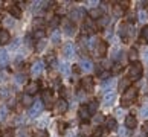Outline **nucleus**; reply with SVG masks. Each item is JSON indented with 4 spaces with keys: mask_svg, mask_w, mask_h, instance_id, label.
Listing matches in <instances>:
<instances>
[{
    "mask_svg": "<svg viewBox=\"0 0 148 137\" xmlns=\"http://www.w3.org/2000/svg\"><path fill=\"white\" fill-rule=\"evenodd\" d=\"M136 95H138V90L130 87L128 90H125L122 93V97H121V105L122 107H128L130 104H133L134 99H136Z\"/></svg>",
    "mask_w": 148,
    "mask_h": 137,
    "instance_id": "nucleus-1",
    "label": "nucleus"
},
{
    "mask_svg": "<svg viewBox=\"0 0 148 137\" xmlns=\"http://www.w3.org/2000/svg\"><path fill=\"white\" fill-rule=\"evenodd\" d=\"M142 72H144V69H142V64L138 63V61H134L133 64L130 65V69H128V78L130 79H140V76H142Z\"/></svg>",
    "mask_w": 148,
    "mask_h": 137,
    "instance_id": "nucleus-2",
    "label": "nucleus"
},
{
    "mask_svg": "<svg viewBox=\"0 0 148 137\" xmlns=\"http://www.w3.org/2000/svg\"><path fill=\"white\" fill-rule=\"evenodd\" d=\"M43 108H45V105H43V102H41V101L34 102V104H32V107H31V110H29V116H31V117L38 116V114L43 111Z\"/></svg>",
    "mask_w": 148,
    "mask_h": 137,
    "instance_id": "nucleus-3",
    "label": "nucleus"
},
{
    "mask_svg": "<svg viewBox=\"0 0 148 137\" xmlns=\"http://www.w3.org/2000/svg\"><path fill=\"white\" fill-rule=\"evenodd\" d=\"M38 90H40V84H38L37 81H31V82H28V84H26V87H25L26 95H29V96L35 95Z\"/></svg>",
    "mask_w": 148,
    "mask_h": 137,
    "instance_id": "nucleus-4",
    "label": "nucleus"
},
{
    "mask_svg": "<svg viewBox=\"0 0 148 137\" xmlns=\"http://www.w3.org/2000/svg\"><path fill=\"white\" fill-rule=\"evenodd\" d=\"M84 15H86L84 8H76V9H73L72 12H70V21H72V23H75V21L84 18Z\"/></svg>",
    "mask_w": 148,
    "mask_h": 137,
    "instance_id": "nucleus-5",
    "label": "nucleus"
},
{
    "mask_svg": "<svg viewBox=\"0 0 148 137\" xmlns=\"http://www.w3.org/2000/svg\"><path fill=\"white\" fill-rule=\"evenodd\" d=\"M63 29L66 32V35H69V37H72L75 34V25L69 18H63Z\"/></svg>",
    "mask_w": 148,
    "mask_h": 137,
    "instance_id": "nucleus-6",
    "label": "nucleus"
},
{
    "mask_svg": "<svg viewBox=\"0 0 148 137\" xmlns=\"http://www.w3.org/2000/svg\"><path fill=\"white\" fill-rule=\"evenodd\" d=\"M81 87H83V90H86L87 93L93 91V78L86 76L84 79H81Z\"/></svg>",
    "mask_w": 148,
    "mask_h": 137,
    "instance_id": "nucleus-7",
    "label": "nucleus"
},
{
    "mask_svg": "<svg viewBox=\"0 0 148 137\" xmlns=\"http://www.w3.org/2000/svg\"><path fill=\"white\" fill-rule=\"evenodd\" d=\"M83 29H84V34H93V32L96 31L95 21H93L92 18H86V23L83 26Z\"/></svg>",
    "mask_w": 148,
    "mask_h": 137,
    "instance_id": "nucleus-8",
    "label": "nucleus"
},
{
    "mask_svg": "<svg viewBox=\"0 0 148 137\" xmlns=\"http://www.w3.org/2000/svg\"><path fill=\"white\" fill-rule=\"evenodd\" d=\"M106 52H107V43L106 41H99L96 44V47H95L96 57H102V55H106Z\"/></svg>",
    "mask_w": 148,
    "mask_h": 137,
    "instance_id": "nucleus-9",
    "label": "nucleus"
},
{
    "mask_svg": "<svg viewBox=\"0 0 148 137\" xmlns=\"http://www.w3.org/2000/svg\"><path fill=\"white\" fill-rule=\"evenodd\" d=\"M130 84H131V79L130 78H122V79L119 81V84H118V90L121 93H124L125 90L130 89Z\"/></svg>",
    "mask_w": 148,
    "mask_h": 137,
    "instance_id": "nucleus-10",
    "label": "nucleus"
},
{
    "mask_svg": "<svg viewBox=\"0 0 148 137\" xmlns=\"http://www.w3.org/2000/svg\"><path fill=\"white\" fill-rule=\"evenodd\" d=\"M41 70H43V63H41V61H37V63L32 64L31 73H32V76H34V78H37V76H40Z\"/></svg>",
    "mask_w": 148,
    "mask_h": 137,
    "instance_id": "nucleus-11",
    "label": "nucleus"
},
{
    "mask_svg": "<svg viewBox=\"0 0 148 137\" xmlns=\"http://www.w3.org/2000/svg\"><path fill=\"white\" fill-rule=\"evenodd\" d=\"M11 41V35H9V32L6 29H0V44L5 46V44H8V43Z\"/></svg>",
    "mask_w": 148,
    "mask_h": 137,
    "instance_id": "nucleus-12",
    "label": "nucleus"
},
{
    "mask_svg": "<svg viewBox=\"0 0 148 137\" xmlns=\"http://www.w3.org/2000/svg\"><path fill=\"white\" fill-rule=\"evenodd\" d=\"M41 102H43V105H47V107L52 104V95L49 90H45L41 93Z\"/></svg>",
    "mask_w": 148,
    "mask_h": 137,
    "instance_id": "nucleus-13",
    "label": "nucleus"
},
{
    "mask_svg": "<svg viewBox=\"0 0 148 137\" xmlns=\"http://www.w3.org/2000/svg\"><path fill=\"white\" fill-rule=\"evenodd\" d=\"M136 125H138V120H136L134 116H125V127L133 130V128H136Z\"/></svg>",
    "mask_w": 148,
    "mask_h": 137,
    "instance_id": "nucleus-14",
    "label": "nucleus"
},
{
    "mask_svg": "<svg viewBox=\"0 0 148 137\" xmlns=\"http://www.w3.org/2000/svg\"><path fill=\"white\" fill-rule=\"evenodd\" d=\"M78 114H79V117H81V119H84V120L90 119V116H92V114L89 113V110H87V107H86V105H81V107H79Z\"/></svg>",
    "mask_w": 148,
    "mask_h": 137,
    "instance_id": "nucleus-15",
    "label": "nucleus"
},
{
    "mask_svg": "<svg viewBox=\"0 0 148 137\" xmlns=\"http://www.w3.org/2000/svg\"><path fill=\"white\" fill-rule=\"evenodd\" d=\"M92 67H93V64H92L90 59H83V61H81V64H79V69L84 70V72H89V70H92Z\"/></svg>",
    "mask_w": 148,
    "mask_h": 137,
    "instance_id": "nucleus-16",
    "label": "nucleus"
},
{
    "mask_svg": "<svg viewBox=\"0 0 148 137\" xmlns=\"http://www.w3.org/2000/svg\"><path fill=\"white\" fill-rule=\"evenodd\" d=\"M63 53H64L66 58H70V57L73 55V46L70 44V43H67V44L63 47Z\"/></svg>",
    "mask_w": 148,
    "mask_h": 137,
    "instance_id": "nucleus-17",
    "label": "nucleus"
},
{
    "mask_svg": "<svg viewBox=\"0 0 148 137\" xmlns=\"http://www.w3.org/2000/svg\"><path fill=\"white\" fill-rule=\"evenodd\" d=\"M66 110H67V102H66V99H60L57 102V111L58 113H64Z\"/></svg>",
    "mask_w": 148,
    "mask_h": 137,
    "instance_id": "nucleus-18",
    "label": "nucleus"
},
{
    "mask_svg": "<svg viewBox=\"0 0 148 137\" xmlns=\"http://www.w3.org/2000/svg\"><path fill=\"white\" fill-rule=\"evenodd\" d=\"M9 12L11 15H12L14 18H20V15H21V11L18 6H15V5H12V6H9Z\"/></svg>",
    "mask_w": 148,
    "mask_h": 137,
    "instance_id": "nucleus-19",
    "label": "nucleus"
},
{
    "mask_svg": "<svg viewBox=\"0 0 148 137\" xmlns=\"http://www.w3.org/2000/svg\"><path fill=\"white\" fill-rule=\"evenodd\" d=\"M21 104H23L25 107H32L34 99H32V96H29V95H23V97H21Z\"/></svg>",
    "mask_w": 148,
    "mask_h": 137,
    "instance_id": "nucleus-20",
    "label": "nucleus"
},
{
    "mask_svg": "<svg viewBox=\"0 0 148 137\" xmlns=\"http://www.w3.org/2000/svg\"><path fill=\"white\" fill-rule=\"evenodd\" d=\"M90 17H92V20H93V18H98V20H99V18L102 17V9L93 8V9L90 11Z\"/></svg>",
    "mask_w": 148,
    "mask_h": 137,
    "instance_id": "nucleus-21",
    "label": "nucleus"
},
{
    "mask_svg": "<svg viewBox=\"0 0 148 137\" xmlns=\"http://www.w3.org/2000/svg\"><path fill=\"white\" fill-rule=\"evenodd\" d=\"M8 63V55H6V50H0V69L5 67Z\"/></svg>",
    "mask_w": 148,
    "mask_h": 137,
    "instance_id": "nucleus-22",
    "label": "nucleus"
},
{
    "mask_svg": "<svg viewBox=\"0 0 148 137\" xmlns=\"http://www.w3.org/2000/svg\"><path fill=\"white\" fill-rule=\"evenodd\" d=\"M87 110H89L90 114H95V113L98 111V102H96V101H92L89 105H87Z\"/></svg>",
    "mask_w": 148,
    "mask_h": 137,
    "instance_id": "nucleus-23",
    "label": "nucleus"
},
{
    "mask_svg": "<svg viewBox=\"0 0 148 137\" xmlns=\"http://www.w3.org/2000/svg\"><path fill=\"white\" fill-rule=\"evenodd\" d=\"M140 38H142V43H148V26H144L140 31Z\"/></svg>",
    "mask_w": 148,
    "mask_h": 137,
    "instance_id": "nucleus-24",
    "label": "nucleus"
},
{
    "mask_svg": "<svg viewBox=\"0 0 148 137\" xmlns=\"http://www.w3.org/2000/svg\"><path fill=\"white\" fill-rule=\"evenodd\" d=\"M113 101H114V93H107V95L104 96V104H106V105H110Z\"/></svg>",
    "mask_w": 148,
    "mask_h": 137,
    "instance_id": "nucleus-25",
    "label": "nucleus"
},
{
    "mask_svg": "<svg viewBox=\"0 0 148 137\" xmlns=\"http://www.w3.org/2000/svg\"><path fill=\"white\" fill-rule=\"evenodd\" d=\"M128 59L131 63H134L136 59H138V50L136 49H130V52H128Z\"/></svg>",
    "mask_w": 148,
    "mask_h": 137,
    "instance_id": "nucleus-26",
    "label": "nucleus"
},
{
    "mask_svg": "<svg viewBox=\"0 0 148 137\" xmlns=\"http://www.w3.org/2000/svg\"><path fill=\"white\" fill-rule=\"evenodd\" d=\"M107 128H108V130H112V131H113V130H116V128H118L116 120H114V119H108V120H107Z\"/></svg>",
    "mask_w": 148,
    "mask_h": 137,
    "instance_id": "nucleus-27",
    "label": "nucleus"
},
{
    "mask_svg": "<svg viewBox=\"0 0 148 137\" xmlns=\"http://www.w3.org/2000/svg\"><path fill=\"white\" fill-rule=\"evenodd\" d=\"M8 116V108L6 107H0V122H3Z\"/></svg>",
    "mask_w": 148,
    "mask_h": 137,
    "instance_id": "nucleus-28",
    "label": "nucleus"
},
{
    "mask_svg": "<svg viewBox=\"0 0 148 137\" xmlns=\"http://www.w3.org/2000/svg\"><path fill=\"white\" fill-rule=\"evenodd\" d=\"M58 25H60V18H58V17H53V18H51V23H49V29H55Z\"/></svg>",
    "mask_w": 148,
    "mask_h": 137,
    "instance_id": "nucleus-29",
    "label": "nucleus"
},
{
    "mask_svg": "<svg viewBox=\"0 0 148 137\" xmlns=\"http://www.w3.org/2000/svg\"><path fill=\"white\" fill-rule=\"evenodd\" d=\"M34 38H35V40H43V38H45V31L37 29V31L34 32Z\"/></svg>",
    "mask_w": 148,
    "mask_h": 137,
    "instance_id": "nucleus-30",
    "label": "nucleus"
},
{
    "mask_svg": "<svg viewBox=\"0 0 148 137\" xmlns=\"http://www.w3.org/2000/svg\"><path fill=\"white\" fill-rule=\"evenodd\" d=\"M108 21H110V20H108V17H104V15H102V17L98 20V26H99V27H104L106 25H108Z\"/></svg>",
    "mask_w": 148,
    "mask_h": 137,
    "instance_id": "nucleus-31",
    "label": "nucleus"
},
{
    "mask_svg": "<svg viewBox=\"0 0 148 137\" xmlns=\"http://www.w3.org/2000/svg\"><path fill=\"white\" fill-rule=\"evenodd\" d=\"M98 43H99V40H98L96 37H92L90 40H89V47H90V49H95Z\"/></svg>",
    "mask_w": 148,
    "mask_h": 137,
    "instance_id": "nucleus-32",
    "label": "nucleus"
},
{
    "mask_svg": "<svg viewBox=\"0 0 148 137\" xmlns=\"http://www.w3.org/2000/svg\"><path fill=\"white\" fill-rule=\"evenodd\" d=\"M46 59H47V63L51 65H57V59H55V55H53V53H49Z\"/></svg>",
    "mask_w": 148,
    "mask_h": 137,
    "instance_id": "nucleus-33",
    "label": "nucleus"
},
{
    "mask_svg": "<svg viewBox=\"0 0 148 137\" xmlns=\"http://www.w3.org/2000/svg\"><path fill=\"white\" fill-rule=\"evenodd\" d=\"M15 82H17V84H23V82H26V76L23 73H18L15 76Z\"/></svg>",
    "mask_w": 148,
    "mask_h": 137,
    "instance_id": "nucleus-34",
    "label": "nucleus"
},
{
    "mask_svg": "<svg viewBox=\"0 0 148 137\" xmlns=\"http://www.w3.org/2000/svg\"><path fill=\"white\" fill-rule=\"evenodd\" d=\"M121 69H122V64H121V63H116V64L113 65V69H112V73H113V75L119 73V72H121Z\"/></svg>",
    "mask_w": 148,
    "mask_h": 137,
    "instance_id": "nucleus-35",
    "label": "nucleus"
},
{
    "mask_svg": "<svg viewBox=\"0 0 148 137\" xmlns=\"http://www.w3.org/2000/svg\"><path fill=\"white\" fill-rule=\"evenodd\" d=\"M69 67H70V65L64 63V64H61V67H60V70H61V73H63V75H67V73L70 72V69H69Z\"/></svg>",
    "mask_w": 148,
    "mask_h": 137,
    "instance_id": "nucleus-36",
    "label": "nucleus"
},
{
    "mask_svg": "<svg viewBox=\"0 0 148 137\" xmlns=\"http://www.w3.org/2000/svg\"><path fill=\"white\" fill-rule=\"evenodd\" d=\"M60 40H61V37H60V32H53V34H52V41L55 43V44H58Z\"/></svg>",
    "mask_w": 148,
    "mask_h": 137,
    "instance_id": "nucleus-37",
    "label": "nucleus"
},
{
    "mask_svg": "<svg viewBox=\"0 0 148 137\" xmlns=\"http://www.w3.org/2000/svg\"><path fill=\"white\" fill-rule=\"evenodd\" d=\"M45 46H46V41L45 40H40V41H38V44H37V50L41 52L43 49H45Z\"/></svg>",
    "mask_w": 148,
    "mask_h": 137,
    "instance_id": "nucleus-38",
    "label": "nucleus"
},
{
    "mask_svg": "<svg viewBox=\"0 0 148 137\" xmlns=\"http://www.w3.org/2000/svg\"><path fill=\"white\" fill-rule=\"evenodd\" d=\"M148 18V14L145 12V11H140V12H139V20L140 21H145Z\"/></svg>",
    "mask_w": 148,
    "mask_h": 137,
    "instance_id": "nucleus-39",
    "label": "nucleus"
},
{
    "mask_svg": "<svg viewBox=\"0 0 148 137\" xmlns=\"http://www.w3.org/2000/svg\"><path fill=\"white\" fill-rule=\"evenodd\" d=\"M140 116H144V117L148 116V105H145V107L140 108Z\"/></svg>",
    "mask_w": 148,
    "mask_h": 137,
    "instance_id": "nucleus-40",
    "label": "nucleus"
},
{
    "mask_svg": "<svg viewBox=\"0 0 148 137\" xmlns=\"http://www.w3.org/2000/svg\"><path fill=\"white\" fill-rule=\"evenodd\" d=\"M2 137H14V131H12V130H6V131L2 134Z\"/></svg>",
    "mask_w": 148,
    "mask_h": 137,
    "instance_id": "nucleus-41",
    "label": "nucleus"
},
{
    "mask_svg": "<svg viewBox=\"0 0 148 137\" xmlns=\"http://www.w3.org/2000/svg\"><path fill=\"white\" fill-rule=\"evenodd\" d=\"M79 128H81V130H79V133H81V134H84V133H87V131H89L90 127H89V125H84V123H83Z\"/></svg>",
    "mask_w": 148,
    "mask_h": 137,
    "instance_id": "nucleus-42",
    "label": "nucleus"
},
{
    "mask_svg": "<svg viewBox=\"0 0 148 137\" xmlns=\"http://www.w3.org/2000/svg\"><path fill=\"white\" fill-rule=\"evenodd\" d=\"M3 23L6 25V26H12L14 25V20H11V17H6V18L3 20Z\"/></svg>",
    "mask_w": 148,
    "mask_h": 137,
    "instance_id": "nucleus-43",
    "label": "nucleus"
},
{
    "mask_svg": "<svg viewBox=\"0 0 148 137\" xmlns=\"http://www.w3.org/2000/svg\"><path fill=\"white\" fill-rule=\"evenodd\" d=\"M108 76H110V72H107V70L106 72H99V78L101 79H106V78H108Z\"/></svg>",
    "mask_w": 148,
    "mask_h": 137,
    "instance_id": "nucleus-44",
    "label": "nucleus"
},
{
    "mask_svg": "<svg viewBox=\"0 0 148 137\" xmlns=\"http://www.w3.org/2000/svg\"><path fill=\"white\" fill-rule=\"evenodd\" d=\"M35 137H49V136H47L46 131H37V133H35Z\"/></svg>",
    "mask_w": 148,
    "mask_h": 137,
    "instance_id": "nucleus-45",
    "label": "nucleus"
},
{
    "mask_svg": "<svg viewBox=\"0 0 148 137\" xmlns=\"http://www.w3.org/2000/svg\"><path fill=\"white\" fill-rule=\"evenodd\" d=\"M0 91H2V93H0V96H2V97H8V95H9V90L8 89H2Z\"/></svg>",
    "mask_w": 148,
    "mask_h": 137,
    "instance_id": "nucleus-46",
    "label": "nucleus"
},
{
    "mask_svg": "<svg viewBox=\"0 0 148 137\" xmlns=\"http://www.w3.org/2000/svg\"><path fill=\"white\" fill-rule=\"evenodd\" d=\"M102 120H104V116H102V114H98V116L95 117V122H96V123H101Z\"/></svg>",
    "mask_w": 148,
    "mask_h": 137,
    "instance_id": "nucleus-47",
    "label": "nucleus"
},
{
    "mask_svg": "<svg viewBox=\"0 0 148 137\" xmlns=\"http://www.w3.org/2000/svg\"><path fill=\"white\" fill-rule=\"evenodd\" d=\"M114 14H116V15H118V17H119V15H121V14H122V9H121L119 6H116V8H114Z\"/></svg>",
    "mask_w": 148,
    "mask_h": 137,
    "instance_id": "nucleus-48",
    "label": "nucleus"
},
{
    "mask_svg": "<svg viewBox=\"0 0 148 137\" xmlns=\"http://www.w3.org/2000/svg\"><path fill=\"white\" fill-rule=\"evenodd\" d=\"M72 70H73V72H75V73H79V72H81V69H79V65H73V67H72Z\"/></svg>",
    "mask_w": 148,
    "mask_h": 137,
    "instance_id": "nucleus-49",
    "label": "nucleus"
},
{
    "mask_svg": "<svg viewBox=\"0 0 148 137\" xmlns=\"http://www.w3.org/2000/svg\"><path fill=\"white\" fill-rule=\"evenodd\" d=\"M18 44H20V40H15V41H14V44L11 46V47H12V49H15V47H18Z\"/></svg>",
    "mask_w": 148,
    "mask_h": 137,
    "instance_id": "nucleus-50",
    "label": "nucleus"
},
{
    "mask_svg": "<svg viewBox=\"0 0 148 137\" xmlns=\"http://www.w3.org/2000/svg\"><path fill=\"white\" fill-rule=\"evenodd\" d=\"M144 131H145V133H148V120L144 123Z\"/></svg>",
    "mask_w": 148,
    "mask_h": 137,
    "instance_id": "nucleus-51",
    "label": "nucleus"
},
{
    "mask_svg": "<svg viewBox=\"0 0 148 137\" xmlns=\"http://www.w3.org/2000/svg\"><path fill=\"white\" fill-rule=\"evenodd\" d=\"M145 59H147V61H148V52H145Z\"/></svg>",
    "mask_w": 148,
    "mask_h": 137,
    "instance_id": "nucleus-52",
    "label": "nucleus"
}]
</instances>
